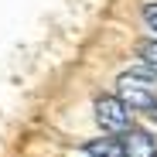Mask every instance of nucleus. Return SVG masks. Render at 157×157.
Wrapping results in <instances>:
<instances>
[{
	"mask_svg": "<svg viewBox=\"0 0 157 157\" xmlns=\"http://www.w3.org/2000/svg\"><path fill=\"white\" fill-rule=\"evenodd\" d=\"M116 89H120V99L126 102V109H140L147 113L154 102H157V75L147 72L144 65L140 68H130L116 78Z\"/></svg>",
	"mask_w": 157,
	"mask_h": 157,
	"instance_id": "1",
	"label": "nucleus"
},
{
	"mask_svg": "<svg viewBox=\"0 0 157 157\" xmlns=\"http://www.w3.org/2000/svg\"><path fill=\"white\" fill-rule=\"evenodd\" d=\"M96 123L106 133H123L130 126V109L120 96H99L96 99Z\"/></svg>",
	"mask_w": 157,
	"mask_h": 157,
	"instance_id": "2",
	"label": "nucleus"
},
{
	"mask_svg": "<svg viewBox=\"0 0 157 157\" xmlns=\"http://www.w3.org/2000/svg\"><path fill=\"white\" fill-rule=\"evenodd\" d=\"M120 147L126 157H157V140L150 133H144V130H133V126H126L120 133Z\"/></svg>",
	"mask_w": 157,
	"mask_h": 157,
	"instance_id": "3",
	"label": "nucleus"
},
{
	"mask_svg": "<svg viewBox=\"0 0 157 157\" xmlns=\"http://www.w3.org/2000/svg\"><path fill=\"white\" fill-rule=\"evenodd\" d=\"M89 157H126L123 147H120V137H102V140H89L82 147Z\"/></svg>",
	"mask_w": 157,
	"mask_h": 157,
	"instance_id": "4",
	"label": "nucleus"
},
{
	"mask_svg": "<svg viewBox=\"0 0 157 157\" xmlns=\"http://www.w3.org/2000/svg\"><path fill=\"white\" fill-rule=\"evenodd\" d=\"M137 58H140V65H144L147 72L157 75V38H150V41H137Z\"/></svg>",
	"mask_w": 157,
	"mask_h": 157,
	"instance_id": "5",
	"label": "nucleus"
},
{
	"mask_svg": "<svg viewBox=\"0 0 157 157\" xmlns=\"http://www.w3.org/2000/svg\"><path fill=\"white\" fill-rule=\"evenodd\" d=\"M144 24L157 34V0H147V4H144Z\"/></svg>",
	"mask_w": 157,
	"mask_h": 157,
	"instance_id": "6",
	"label": "nucleus"
},
{
	"mask_svg": "<svg viewBox=\"0 0 157 157\" xmlns=\"http://www.w3.org/2000/svg\"><path fill=\"white\" fill-rule=\"evenodd\" d=\"M147 116H150V120H154V123H157V102H154V106H150V109H147Z\"/></svg>",
	"mask_w": 157,
	"mask_h": 157,
	"instance_id": "7",
	"label": "nucleus"
}]
</instances>
